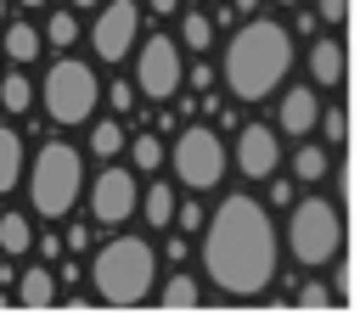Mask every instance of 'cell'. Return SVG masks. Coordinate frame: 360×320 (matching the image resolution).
Wrapping results in <instances>:
<instances>
[{"label": "cell", "mask_w": 360, "mask_h": 320, "mask_svg": "<svg viewBox=\"0 0 360 320\" xmlns=\"http://www.w3.org/2000/svg\"><path fill=\"white\" fill-rule=\"evenodd\" d=\"M202 269L225 298H253L276 281V230L253 196H225L202 236Z\"/></svg>", "instance_id": "6da1fadb"}, {"label": "cell", "mask_w": 360, "mask_h": 320, "mask_svg": "<svg viewBox=\"0 0 360 320\" xmlns=\"http://www.w3.org/2000/svg\"><path fill=\"white\" fill-rule=\"evenodd\" d=\"M287 67H292V34L281 22H270V17L242 22L231 34V45H225V84L242 101H264L287 79Z\"/></svg>", "instance_id": "7a4b0ae2"}, {"label": "cell", "mask_w": 360, "mask_h": 320, "mask_svg": "<svg viewBox=\"0 0 360 320\" xmlns=\"http://www.w3.org/2000/svg\"><path fill=\"white\" fill-rule=\"evenodd\" d=\"M152 275H158V253L146 241H135V236H118V241H107L96 253V292L112 309L146 303L152 298Z\"/></svg>", "instance_id": "3957f363"}, {"label": "cell", "mask_w": 360, "mask_h": 320, "mask_svg": "<svg viewBox=\"0 0 360 320\" xmlns=\"http://www.w3.org/2000/svg\"><path fill=\"white\" fill-rule=\"evenodd\" d=\"M287 247H292V258H298L304 269L338 258V247H343V213H338V202H326V196H304V202H292Z\"/></svg>", "instance_id": "277c9868"}, {"label": "cell", "mask_w": 360, "mask_h": 320, "mask_svg": "<svg viewBox=\"0 0 360 320\" xmlns=\"http://www.w3.org/2000/svg\"><path fill=\"white\" fill-rule=\"evenodd\" d=\"M28 196H34V208H39L45 219L68 213V208H73V196H79V152H73V146H62V140H51V146L34 157Z\"/></svg>", "instance_id": "5b68a950"}, {"label": "cell", "mask_w": 360, "mask_h": 320, "mask_svg": "<svg viewBox=\"0 0 360 320\" xmlns=\"http://www.w3.org/2000/svg\"><path fill=\"white\" fill-rule=\"evenodd\" d=\"M96 95H101V84H96V73L84 62H56L45 73V112L56 124H84L90 107H96Z\"/></svg>", "instance_id": "8992f818"}, {"label": "cell", "mask_w": 360, "mask_h": 320, "mask_svg": "<svg viewBox=\"0 0 360 320\" xmlns=\"http://www.w3.org/2000/svg\"><path fill=\"white\" fill-rule=\"evenodd\" d=\"M174 168H180V185H191V191L219 185V174H225V146L214 140V129H202V124L180 129V140H174Z\"/></svg>", "instance_id": "52a82bcc"}, {"label": "cell", "mask_w": 360, "mask_h": 320, "mask_svg": "<svg viewBox=\"0 0 360 320\" xmlns=\"http://www.w3.org/2000/svg\"><path fill=\"white\" fill-rule=\"evenodd\" d=\"M135 84H141V95H152V101H163V95L180 90V51H174V39H163V34L146 39V51H141V62H135Z\"/></svg>", "instance_id": "ba28073f"}, {"label": "cell", "mask_w": 360, "mask_h": 320, "mask_svg": "<svg viewBox=\"0 0 360 320\" xmlns=\"http://www.w3.org/2000/svg\"><path fill=\"white\" fill-rule=\"evenodd\" d=\"M90 213L101 225H124L135 213V174L129 168H101L90 185Z\"/></svg>", "instance_id": "9c48e42d"}, {"label": "cell", "mask_w": 360, "mask_h": 320, "mask_svg": "<svg viewBox=\"0 0 360 320\" xmlns=\"http://www.w3.org/2000/svg\"><path fill=\"white\" fill-rule=\"evenodd\" d=\"M90 45H96L101 62H124L129 45H135V0L107 6V11L96 17V28H90Z\"/></svg>", "instance_id": "30bf717a"}, {"label": "cell", "mask_w": 360, "mask_h": 320, "mask_svg": "<svg viewBox=\"0 0 360 320\" xmlns=\"http://www.w3.org/2000/svg\"><path fill=\"white\" fill-rule=\"evenodd\" d=\"M236 163H242V174H248V180H264V174H276V163H281V146H276V135H270L264 124H242Z\"/></svg>", "instance_id": "8fae6325"}, {"label": "cell", "mask_w": 360, "mask_h": 320, "mask_svg": "<svg viewBox=\"0 0 360 320\" xmlns=\"http://www.w3.org/2000/svg\"><path fill=\"white\" fill-rule=\"evenodd\" d=\"M281 129L287 135H309L315 129V90H287L281 95Z\"/></svg>", "instance_id": "7c38bea8"}, {"label": "cell", "mask_w": 360, "mask_h": 320, "mask_svg": "<svg viewBox=\"0 0 360 320\" xmlns=\"http://www.w3.org/2000/svg\"><path fill=\"white\" fill-rule=\"evenodd\" d=\"M51 298H56V275H51L45 264L17 275V303H22V309H51Z\"/></svg>", "instance_id": "4fadbf2b"}, {"label": "cell", "mask_w": 360, "mask_h": 320, "mask_svg": "<svg viewBox=\"0 0 360 320\" xmlns=\"http://www.w3.org/2000/svg\"><path fill=\"white\" fill-rule=\"evenodd\" d=\"M309 73H315V84H343V45L338 39H315Z\"/></svg>", "instance_id": "5bb4252c"}, {"label": "cell", "mask_w": 360, "mask_h": 320, "mask_svg": "<svg viewBox=\"0 0 360 320\" xmlns=\"http://www.w3.org/2000/svg\"><path fill=\"white\" fill-rule=\"evenodd\" d=\"M17 180H22V135L0 129V191H11Z\"/></svg>", "instance_id": "9a60e30c"}, {"label": "cell", "mask_w": 360, "mask_h": 320, "mask_svg": "<svg viewBox=\"0 0 360 320\" xmlns=\"http://www.w3.org/2000/svg\"><path fill=\"white\" fill-rule=\"evenodd\" d=\"M6 56H11V62H34V56H39V34H34L28 22H11V28H6Z\"/></svg>", "instance_id": "2e32d148"}, {"label": "cell", "mask_w": 360, "mask_h": 320, "mask_svg": "<svg viewBox=\"0 0 360 320\" xmlns=\"http://www.w3.org/2000/svg\"><path fill=\"white\" fill-rule=\"evenodd\" d=\"M28 241H34L28 219H22V213H6V219H0V247H6V253H28Z\"/></svg>", "instance_id": "e0dca14e"}, {"label": "cell", "mask_w": 360, "mask_h": 320, "mask_svg": "<svg viewBox=\"0 0 360 320\" xmlns=\"http://www.w3.org/2000/svg\"><path fill=\"white\" fill-rule=\"evenodd\" d=\"M202 298H197V281L191 275H169V286H163V309H197Z\"/></svg>", "instance_id": "ac0fdd59"}, {"label": "cell", "mask_w": 360, "mask_h": 320, "mask_svg": "<svg viewBox=\"0 0 360 320\" xmlns=\"http://www.w3.org/2000/svg\"><path fill=\"white\" fill-rule=\"evenodd\" d=\"M174 219V191L169 185H152L146 191V225H169Z\"/></svg>", "instance_id": "d6986e66"}, {"label": "cell", "mask_w": 360, "mask_h": 320, "mask_svg": "<svg viewBox=\"0 0 360 320\" xmlns=\"http://www.w3.org/2000/svg\"><path fill=\"white\" fill-rule=\"evenodd\" d=\"M0 101H6L11 112H28V101H34L28 79H22V73H6V84H0Z\"/></svg>", "instance_id": "ffe728a7"}, {"label": "cell", "mask_w": 360, "mask_h": 320, "mask_svg": "<svg viewBox=\"0 0 360 320\" xmlns=\"http://www.w3.org/2000/svg\"><path fill=\"white\" fill-rule=\"evenodd\" d=\"M292 174H298V180H321V174H326V152H321V146H298Z\"/></svg>", "instance_id": "44dd1931"}, {"label": "cell", "mask_w": 360, "mask_h": 320, "mask_svg": "<svg viewBox=\"0 0 360 320\" xmlns=\"http://www.w3.org/2000/svg\"><path fill=\"white\" fill-rule=\"evenodd\" d=\"M180 39H186L191 51H202V45L214 39V22H208V17H180Z\"/></svg>", "instance_id": "7402d4cb"}, {"label": "cell", "mask_w": 360, "mask_h": 320, "mask_svg": "<svg viewBox=\"0 0 360 320\" xmlns=\"http://www.w3.org/2000/svg\"><path fill=\"white\" fill-rule=\"evenodd\" d=\"M90 146H96V157H112V152L124 146V129H118V124H96V135H90Z\"/></svg>", "instance_id": "603a6c76"}, {"label": "cell", "mask_w": 360, "mask_h": 320, "mask_svg": "<svg viewBox=\"0 0 360 320\" xmlns=\"http://www.w3.org/2000/svg\"><path fill=\"white\" fill-rule=\"evenodd\" d=\"M129 146H135V168H158V163H163V146H158V135H135Z\"/></svg>", "instance_id": "cb8c5ba5"}, {"label": "cell", "mask_w": 360, "mask_h": 320, "mask_svg": "<svg viewBox=\"0 0 360 320\" xmlns=\"http://www.w3.org/2000/svg\"><path fill=\"white\" fill-rule=\"evenodd\" d=\"M45 34H51V45H73V34H79V22H73V11H56V17L45 22Z\"/></svg>", "instance_id": "d4e9b609"}, {"label": "cell", "mask_w": 360, "mask_h": 320, "mask_svg": "<svg viewBox=\"0 0 360 320\" xmlns=\"http://www.w3.org/2000/svg\"><path fill=\"white\" fill-rule=\"evenodd\" d=\"M321 129H326V140H343V135H349V112H343V107H332V112L321 118Z\"/></svg>", "instance_id": "484cf974"}, {"label": "cell", "mask_w": 360, "mask_h": 320, "mask_svg": "<svg viewBox=\"0 0 360 320\" xmlns=\"http://www.w3.org/2000/svg\"><path fill=\"white\" fill-rule=\"evenodd\" d=\"M326 303H332V292H326L321 281H309V286L298 292V309H326Z\"/></svg>", "instance_id": "4316f807"}, {"label": "cell", "mask_w": 360, "mask_h": 320, "mask_svg": "<svg viewBox=\"0 0 360 320\" xmlns=\"http://www.w3.org/2000/svg\"><path fill=\"white\" fill-rule=\"evenodd\" d=\"M315 11H321V17H326V22H343V17H349V0H321V6H315Z\"/></svg>", "instance_id": "83f0119b"}, {"label": "cell", "mask_w": 360, "mask_h": 320, "mask_svg": "<svg viewBox=\"0 0 360 320\" xmlns=\"http://www.w3.org/2000/svg\"><path fill=\"white\" fill-rule=\"evenodd\" d=\"M107 95H112V107H118V112H129V107H135V90H129V84H112Z\"/></svg>", "instance_id": "f1b7e54d"}, {"label": "cell", "mask_w": 360, "mask_h": 320, "mask_svg": "<svg viewBox=\"0 0 360 320\" xmlns=\"http://www.w3.org/2000/svg\"><path fill=\"white\" fill-rule=\"evenodd\" d=\"M180 225H186V230H197V225H202V208H197V202H186V208H180Z\"/></svg>", "instance_id": "f546056e"}, {"label": "cell", "mask_w": 360, "mask_h": 320, "mask_svg": "<svg viewBox=\"0 0 360 320\" xmlns=\"http://www.w3.org/2000/svg\"><path fill=\"white\" fill-rule=\"evenodd\" d=\"M146 6H152V11H174L180 0H146Z\"/></svg>", "instance_id": "4dcf8cb0"}, {"label": "cell", "mask_w": 360, "mask_h": 320, "mask_svg": "<svg viewBox=\"0 0 360 320\" xmlns=\"http://www.w3.org/2000/svg\"><path fill=\"white\" fill-rule=\"evenodd\" d=\"M73 6H96V0H73Z\"/></svg>", "instance_id": "1f68e13d"}, {"label": "cell", "mask_w": 360, "mask_h": 320, "mask_svg": "<svg viewBox=\"0 0 360 320\" xmlns=\"http://www.w3.org/2000/svg\"><path fill=\"white\" fill-rule=\"evenodd\" d=\"M22 6H45V0H22Z\"/></svg>", "instance_id": "d6a6232c"}, {"label": "cell", "mask_w": 360, "mask_h": 320, "mask_svg": "<svg viewBox=\"0 0 360 320\" xmlns=\"http://www.w3.org/2000/svg\"><path fill=\"white\" fill-rule=\"evenodd\" d=\"M0 11H6V0H0Z\"/></svg>", "instance_id": "836d02e7"}, {"label": "cell", "mask_w": 360, "mask_h": 320, "mask_svg": "<svg viewBox=\"0 0 360 320\" xmlns=\"http://www.w3.org/2000/svg\"><path fill=\"white\" fill-rule=\"evenodd\" d=\"M281 6H292V0H281Z\"/></svg>", "instance_id": "e575fe53"}]
</instances>
